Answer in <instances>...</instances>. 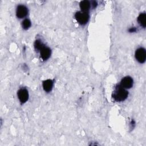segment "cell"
Masks as SVG:
<instances>
[{"mask_svg":"<svg viewBox=\"0 0 146 146\" xmlns=\"http://www.w3.org/2000/svg\"><path fill=\"white\" fill-rule=\"evenodd\" d=\"M128 93L125 88L120 86L116 88L113 97L116 101L120 102L124 100L128 97Z\"/></svg>","mask_w":146,"mask_h":146,"instance_id":"1","label":"cell"},{"mask_svg":"<svg viewBox=\"0 0 146 146\" xmlns=\"http://www.w3.org/2000/svg\"><path fill=\"white\" fill-rule=\"evenodd\" d=\"M75 17L76 21L81 25L86 24L89 19L88 14L86 12L78 11L76 13Z\"/></svg>","mask_w":146,"mask_h":146,"instance_id":"2","label":"cell"},{"mask_svg":"<svg viewBox=\"0 0 146 146\" xmlns=\"http://www.w3.org/2000/svg\"><path fill=\"white\" fill-rule=\"evenodd\" d=\"M135 58L139 63H144L146 59L145 50L143 47L137 48L135 52Z\"/></svg>","mask_w":146,"mask_h":146,"instance_id":"3","label":"cell"},{"mask_svg":"<svg viewBox=\"0 0 146 146\" xmlns=\"http://www.w3.org/2000/svg\"><path fill=\"white\" fill-rule=\"evenodd\" d=\"M28 13L27 8L24 5L18 6L16 10V14L18 18H23L27 15Z\"/></svg>","mask_w":146,"mask_h":146,"instance_id":"4","label":"cell"},{"mask_svg":"<svg viewBox=\"0 0 146 146\" xmlns=\"http://www.w3.org/2000/svg\"><path fill=\"white\" fill-rule=\"evenodd\" d=\"M18 97L21 103H25L29 98V94L27 90L22 88L18 92Z\"/></svg>","mask_w":146,"mask_h":146,"instance_id":"5","label":"cell"},{"mask_svg":"<svg viewBox=\"0 0 146 146\" xmlns=\"http://www.w3.org/2000/svg\"><path fill=\"white\" fill-rule=\"evenodd\" d=\"M133 83V79L130 76H125L122 79L120 86L124 88H130L132 87Z\"/></svg>","mask_w":146,"mask_h":146,"instance_id":"6","label":"cell"},{"mask_svg":"<svg viewBox=\"0 0 146 146\" xmlns=\"http://www.w3.org/2000/svg\"><path fill=\"white\" fill-rule=\"evenodd\" d=\"M40 54L41 58L44 60H47L51 55V50L47 47H45L44 46L40 50Z\"/></svg>","mask_w":146,"mask_h":146,"instance_id":"7","label":"cell"},{"mask_svg":"<svg viewBox=\"0 0 146 146\" xmlns=\"http://www.w3.org/2000/svg\"><path fill=\"white\" fill-rule=\"evenodd\" d=\"M53 82L51 79H47L43 82V88L46 92H50L52 88Z\"/></svg>","mask_w":146,"mask_h":146,"instance_id":"8","label":"cell"},{"mask_svg":"<svg viewBox=\"0 0 146 146\" xmlns=\"http://www.w3.org/2000/svg\"><path fill=\"white\" fill-rule=\"evenodd\" d=\"M90 2L88 1H82L80 3V7L83 12H87L90 8Z\"/></svg>","mask_w":146,"mask_h":146,"instance_id":"9","label":"cell"},{"mask_svg":"<svg viewBox=\"0 0 146 146\" xmlns=\"http://www.w3.org/2000/svg\"><path fill=\"white\" fill-rule=\"evenodd\" d=\"M137 21L141 26L144 28L146 26V14L145 13H141L137 18Z\"/></svg>","mask_w":146,"mask_h":146,"instance_id":"10","label":"cell"},{"mask_svg":"<svg viewBox=\"0 0 146 146\" xmlns=\"http://www.w3.org/2000/svg\"><path fill=\"white\" fill-rule=\"evenodd\" d=\"M44 46V44L40 40H36L34 43V47L36 50L40 51V50Z\"/></svg>","mask_w":146,"mask_h":146,"instance_id":"11","label":"cell"},{"mask_svg":"<svg viewBox=\"0 0 146 146\" xmlns=\"http://www.w3.org/2000/svg\"><path fill=\"white\" fill-rule=\"evenodd\" d=\"M22 27L23 28V29L27 30L31 26V22L29 19H25L22 22Z\"/></svg>","mask_w":146,"mask_h":146,"instance_id":"12","label":"cell"},{"mask_svg":"<svg viewBox=\"0 0 146 146\" xmlns=\"http://www.w3.org/2000/svg\"><path fill=\"white\" fill-rule=\"evenodd\" d=\"M136 30V28L132 27V28H131V29L129 30V32H134V31H135Z\"/></svg>","mask_w":146,"mask_h":146,"instance_id":"13","label":"cell"},{"mask_svg":"<svg viewBox=\"0 0 146 146\" xmlns=\"http://www.w3.org/2000/svg\"><path fill=\"white\" fill-rule=\"evenodd\" d=\"M96 5H97V3L95 1H93L92 2V6H93V7H95L96 6Z\"/></svg>","mask_w":146,"mask_h":146,"instance_id":"14","label":"cell"}]
</instances>
